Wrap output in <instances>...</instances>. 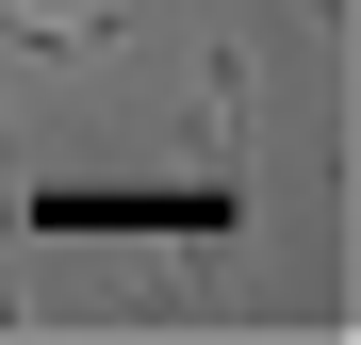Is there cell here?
<instances>
[{
    "instance_id": "obj_3",
    "label": "cell",
    "mask_w": 361,
    "mask_h": 345,
    "mask_svg": "<svg viewBox=\"0 0 361 345\" xmlns=\"http://www.w3.org/2000/svg\"><path fill=\"white\" fill-rule=\"evenodd\" d=\"M0 181H17V115H0Z\"/></svg>"
},
{
    "instance_id": "obj_1",
    "label": "cell",
    "mask_w": 361,
    "mask_h": 345,
    "mask_svg": "<svg viewBox=\"0 0 361 345\" xmlns=\"http://www.w3.org/2000/svg\"><path fill=\"white\" fill-rule=\"evenodd\" d=\"M247 115H263V99H247V49H197V181H214V198L263 181V132H247Z\"/></svg>"
},
{
    "instance_id": "obj_2",
    "label": "cell",
    "mask_w": 361,
    "mask_h": 345,
    "mask_svg": "<svg viewBox=\"0 0 361 345\" xmlns=\"http://www.w3.org/2000/svg\"><path fill=\"white\" fill-rule=\"evenodd\" d=\"M0 49H33V66H99V49H132L115 0H0Z\"/></svg>"
}]
</instances>
